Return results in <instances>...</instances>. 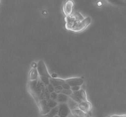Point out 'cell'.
Instances as JSON below:
<instances>
[{
	"mask_svg": "<svg viewBox=\"0 0 126 117\" xmlns=\"http://www.w3.org/2000/svg\"><path fill=\"white\" fill-rule=\"evenodd\" d=\"M28 91L32 95L34 100L38 104L39 101L40 96L46 86L40 80L39 78L35 80H29L28 83Z\"/></svg>",
	"mask_w": 126,
	"mask_h": 117,
	"instance_id": "1",
	"label": "cell"
},
{
	"mask_svg": "<svg viewBox=\"0 0 126 117\" xmlns=\"http://www.w3.org/2000/svg\"><path fill=\"white\" fill-rule=\"evenodd\" d=\"M69 97L78 103L87 100L86 93L83 89H80L77 91L73 92L72 94Z\"/></svg>",
	"mask_w": 126,
	"mask_h": 117,
	"instance_id": "2",
	"label": "cell"
},
{
	"mask_svg": "<svg viewBox=\"0 0 126 117\" xmlns=\"http://www.w3.org/2000/svg\"><path fill=\"white\" fill-rule=\"evenodd\" d=\"M91 18L90 17H86L84 18L82 20L80 21L78 24L73 28L71 31L74 32H81L84 31L88 27V26L91 24Z\"/></svg>",
	"mask_w": 126,
	"mask_h": 117,
	"instance_id": "3",
	"label": "cell"
},
{
	"mask_svg": "<svg viewBox=\"0 0 126 117\" xmlns=\"http://www.w3.org/2000/svg\"><path fill=\"white\" fill-rule=\"evenodd\" d=\"M37 71L39 76H44V77H47L49 78H51V76L50 75L49 72H48V70L47 69L46 64L43 60H40L38 61L37 63Z\"/></svg>",
	"mask_w": 126,
	"mask_h": 117,
	"instance_id": "4",
	"label": "cell"
},
{
	"mask_svg": "<svg viewBox=\"0 0 126 117\" xmlns=\"http://www.w3.org/2000/svg\"><path fill=\"white\" fill-rule=\"evenodd\" d=\"M58 115L60 117H68L71 114V110L66 103H61L58 105Z\"/></svg>",
	"mask_w": 126,
	"mask_h": 117,
	"instance_id": "5",
	"label": "cell"
},
{
	"mask_svg": "<svg viewBox=\"0 0 126 117\" xmlns=\"http://www.w3.org/2000/svg\"><path fill=\"white\" fill-rule=\"evenodd\" d=\"M75 3L73 0H66L63 6V12L66 17L73 14Z\"/></svg>",
	"mask_w": 126,
	"mask_h": 117,
	"instance_id": "6",
	"label": "cell"
},
{
	"mask_svg": "<svg viewBox=\"0 0 126 117\" xmlns=\"http://www.w3.org/2000/svg\"><path fill=\"white\" fill-rule=\"evenodd\" d=\"M47 101V100L41 99V100H39V101L37 104L38 108H39L41 115H45V114H47L51 109L48 105Z\"/></svg>",
	"mask_w": 126,
	"mask_h": 117,
	"instance_id": "7",
	"label": "cell"
},
{
	"mask_svg": "<svg viewBox=\"0 0 126 117\" xmlns=\"http://www.w3.org/2000/svg\"><path fill=\"white\" fill-rule=\"evenodd\" d=\"M65 80V82L71 87L73 86H81L84 83V80L81 77H74Z\"/></svg>",
	"mask_w": 126,
	"mask_h": 117,
	"instance_id": "8",
	"label": "cell"
},
{
	"mask_svg": "<svg viewBox=\"0 0 126 117\" xmlns=\"http://www.w3.org/2000/svg\"><path fill=\"white\" fill-rule=\"evenodd\" d=\"M79 109L87 114L92 109V105H91V103L87 100L84 101H82L79 103Z\"/></svg>",
	"mask_w": 126,
	"mask_h": 117,
	"instance_id": "9",
	"label": "cell"
},
{
	"mask_svg": "<svg viewBox=\"0 0 126 117\" xmlns=\"http://www.w3.org/2000/svg\"><path fill=\"white\" fill-rule=\"evenodd\" d=\"M39 77V74L36 68H32L28 74V79L29 80H35L38 79Z\"/></svg>",
	"mask_w": 126,
	"mask_h": 117,
	"instance_id": "10",
	"label": "cell"
},
{
	"mask_svg": "<svg viewBox=\"0 0 126 117\" xmlns=\"http://www.w3.org/2000/svg\"><path fill=\"white\" fill-rule=\"evenodd\" d=\"M71 114L76 117H86L87 116V114L80 109H76L71 110Z\"/></svg>",
	"mask_w": 126,
	"mask_h": 117,
	"instance_id": "11",
	"label": "cell"
},
{
	"mask_svg": "<svg viewBox=\"0 0 126 117\" xmlns=\"http://www.w3.org/2000/svg\"><path fill=\"white\" fill-rule=\"evenodd\" d=\"M65 82V79H62V78H53L51 77L50 78V83H51L54 87H56V86L62 85L63 83Z\"/></svg>",
	"mask_w": 126,
	"mask_h": 117,
	"instance_id": "12",
	"label": "cell"
},
{
	"mask_svg": "<svg viewBox=\"0 0 126 117\" xmlns=\"http://www.w3.org/2000/svg\"><path fill=\"white\" fill-rule=\"evenodd\" d=\"M70 97L67 95L62 94V93H59L58 94L57 99L56 101L59 104H61V103H66Z\"/></svg>",
	"mask_w": 126,
	"mask_h": 117,
	"instance_id": "13",
	"label": "cell"
},
{
	"mask_svg": "<svg viewBox=\"0 0 126 117\" xmlns=\"http://www.w3.org/2000/svg\"><path fill=\"white\" fill-rule=\"evenodd\" d=\"M66 104H67L68 106V107L70 108V109L71 110H74V109H79V103H76V101L73 100L71 98H69Z\"/></svg>",
	"mask_w": 126,
	"mask_h": 117,
	"instance_id": "14",
	"label": "cell"
},
{
	"mask_svg": "<svg viewBox=\"0 0 126 117\" xmlns=\"http://www.w3.org/2000/svg\"><path fill=\"white\" fill-rule=\"evenodd\" d=\"M58 110H59V108H58V106H57L50 109V110L47 114L41 115L40 117H54L58 115Z\"/></svg>",
	"mask_w": 126,
	"mask_h": 117,
	"instance_id": "15",
	"label": "cell"
},
{
	"mask_svg": "<svg viewBox=\"0 0 126 117\" xmlns=\"http://www.w3.org/2000/svg\"><path fill=\"white\" fill-rule=\"evenodd\" d=\"M50 93L49 91V90H47V87H46L45 88H44V90H43V93H42L41 94L39 100H41V99L48 100V99H50Z\"/></svg>",
	"mask_w": 126,
	"mask_h": 117,
	"instance_id": "16",
	"label": "cell"
},
{
	"mask_svg": "<svg viewBox=\"0 0 126 117\" xmlns=\"http://www.w3.org/2000/svg\"><path fill=\"white\" fill-rule=\"evenodd\" d=\"M107 1L115 6H124L125 4L124 0H107Z\"/></svg>",
	"mask_w": 126,
	"mask_h": 117,
	"instance_id": "17",
	"label": "cell"
},
{
	"mask_svg": "<svg viewBox=\"0 0 126 117\" xmlns=\"http://www.w3.org/2000/svg\"><path fill=\"white\" fill-rule=\"evenodd\" d=\"M47 102L48 105H49V107L50 108V109H52V108L58 106V105H59V103H58L56 101L53 100V99H48Z\"/></svg>",
	"mask_w": 126,
	"mask_h": 117,
	"instance_id": "18",
	"label": "cell"
},
{
	"mask_svg": "<svg viewBox=\"0 0 126 117\" xmlns=\"http://www.w3.org/2000/svg\"><path fill=\"white\" fill-rule=\"evenodd\" d=\"M39 78L44 83V85L46 87L50 83V78H49V77H44V76H39Z\"/></svg>",
	"mask_w": 126,
	"mask_h": 117,
	"instance_id": "19",
	"label": "cell"
},
{
	"mask_svg": "<svg viewBox=\"0 0 126 117\" xmlns=\"http://www.w3.org/2000/svg\"><path fill=\"white\" fill-rule=\"evenodd\" d=\"M60 93H62V94H64L65 95H67L68 96H70L73 93V91L71 89H63Z\"/></svg>",
	"mask_w": 126,
	"mask_h": 117,
	"instance_id": "20",
	"label": "cell"
},
{
	"mask_svg": "<svg viewBox=\"0 0 126 117\" xmlns=\"http://www.w3.org/2000/svg\"><path fill=\"white\" fill-rule=\"evenodd\" d=\"M58 96V93H57L56 92L53 91L52 93H50V99H53V100L57 101V99Z\"/></svg>",
	"mask_w": 126,
	"mask_h": 117,
	"instance_id": "21",
	"label": "cell"
},
{
	"mask_svg": "<svg viewBox=\"0 0 126 117\" xmlns=\"http://www.w3.org/2000/svg\"><path fill=\"white\" fill-rule=\"evenodd\" d=\"M63 88L62 87L61 85H59V86H56V87H54V91L56 92L57 93H60L61 91H62Z\"/></svg>",
	"mask_w": 126,
	"mask_h": 117,
	"instance_id": "22",
	"label": "cell"
},
{
	"mask_svg": "<svg viewBox=\"0 0 126 117\" xmlns=\"http://www.w3.org/2000/svg\"><path fill=\"white\" fill-rule=\"evenodd\" d=\"M46 87L50 93L54 91V87L51 84V83H49L47 86H46Z\"/></svg>",
	"mask_w": 126,
	"mask_h": 117,
	"instance_id": "23",
	"label": "cell"
},
{
	"mask_svg": "<svg viewBox=\"0 0 126 117\" xmlns=\"http://www.w3.org/2000/svg\"><path fill=\"white\" fill-rule=\"evenodd\" d=\"M70 89L72 90L73 92H75V91H77L79 90L81 88V86H73V87H71Z\"/></svg>",
	"mask_w": 126,
	"mask_h": 117,
	"instance_id": "24",
	"label": "cell"
},
{
	"mask_svg": "<svg viewBox=\"0 0 126 117\" xmlns=\"http://www.w3.org/2000/svg\"><path fill=\"white\" fill-rule=\"evenodd\" d=\"M61 86L63 88V89H70V88H71V87H70L66 82H65V83H63Z\"/></svg>",
	"mask_w": 126,
	"mask_h": 117,
	"instance_id": "25",
	"label": "cell"
},
{
	"mask_svg": "<svg viewBox=\"0 0 126 117\" xmlns=\"http://www.w3.org/2000/svg\"><path fill=\"white\" fill-rule=\"evenodd\" d=\"M37 67V64L35 63H32V68H36Z\"/></svg>",
	"mask_w": 126,
	"mask_h": 117,
	"instance_id": "26",
	"label": "cell"
},
{
	"mask_svg": "<svg viewBox=\"0 0 126 117\" xmlns=\"http://www.w3.org/2000/svg\"><path fill=\"white\" fill-rule=\"evenodd\" d=\"M110 117H126V115H113Z\"/></svg>",
	"mask_w": 126,
	"mask_h": 117,
	"instance_id": "27",
	"label": "cell"
},
{
	"mask_svg": "<svg viewBox=\"0 0 126 117\" xmlns=\"http://www.w3.org/2000/svg\"><path fill=\"white\" fill-rule=\"evenodd\" d=\"M68 117H76L73 116V115H71V114H70V115L68 116Z\"/></svg>",
	"mask_w": 126,
	"mask_h": 117,
	"instance_id": "28",
	"label": "cell"
},
{
	"mask_svg": "<svg viewBox=\"0 0 126 117\" xmlns=\"http://www.w3.org/2000/svg\"><path fill=\"white\" fill-rule=\"evenodd\" d=\"M59 117V115H57L56 116H55V117Z\"/></svg>",
	"mask_w": 126,
	"mask_h": 117,
	"instance_id": "29",
	"label": "cell"
},
{
	"mask_svg": "<svg viewBox=\"0 0 126 117\" xmlns=\"http://www.w3.org/2000/svg\"><path fill=\"white\" fill-rule=\"evenodd\" d=\"M0 2H1V0H0Z\"/></svg>",
	"mask_w": 126,
	"mask_h": 117,
	"instance_id": "30",
	"label": "cell"
}]
</instances>
